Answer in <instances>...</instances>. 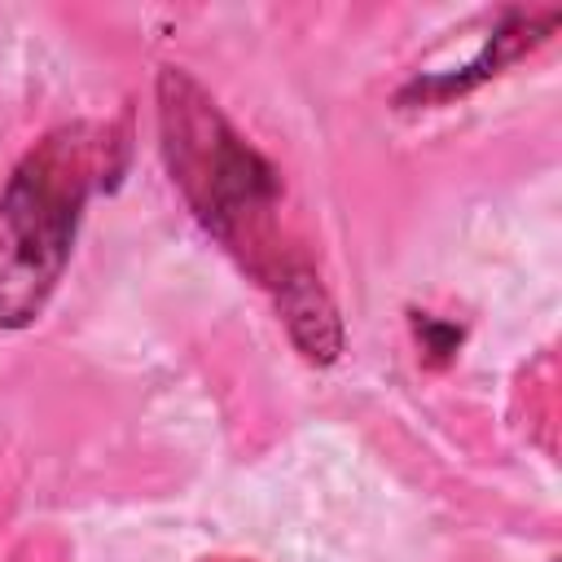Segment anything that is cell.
Masks as SVG:
<instances>
[{
  "mask_svg": "<svg viewBox=\"0 0 562 562\" xmlns=\"http://www.w3.org/2000/svg\"><path fill=\"white\" fill-rule=\"evenodd\" d=\"M123 171V136L97 123L48 132L0 189V325H31L70 259L92 189Z\"/></svg>",
  "mask_w": 562,
  "mask_h": 562,
  "instance_id": "cell-1",
  "label": "cell"
},
{
  "mask_svg": "<svg viewBox=\"0 0 562 562\" xmlns=\"http://www.w3.org/2000/svg\"><path fill=\"white\" fill-rule=\"evenodd\" d=\"M158 132L171 184L184 193L206 233L237 250L268 290L290 268H299L294 259H281L277 246H268V224L281 193L277 167L237 136L215 97L180 66L158 75Z\"/></svg>",
  "mask_w": 562,
  "mask_h": 562,
  "instance_id": "cell-2",
  "label": "cell"
},
{
  "mask_svg": "<svg viewBox=\"0 0 562 562\" xmlns=\"http://www.w3.org/2000/svg\"><path fill=\"white\" fill-rule=\"evenodd\" d=\"M553 26H558V9H540V13L509 9L505 22L492 31V40L483 44V53H479L470 66H461L457 75H426V79H413V83L400 92V101L408 105V101H439V97H452V92L461 97V92L479 88L487 75H496L501 66L518 61L527 48L544 44V40L553 35Z\"/></svg>",
  "mask_w": 562,
  "mask_h": 562,
  "instance_id": "cell-3",
  "label": "cell"
},
{
  "mask_svg": "<svg viewBox=\"0 0 562 562\" xmlns=\"http://www.w3.org/2000/svg\"><path fill=\"white\" fill-rule=\"evenodd\" d=\"M272 299H277V312H281L290 338L299 342V351L312 364L338 360V351H342V321H338V307H334V299L325 294V285L316 281L312 268H303V263L290 268L272 285Z\"/></svg>",
  "mask_w": 562,
  "mask_h": 562,
  "instance_id": "cell-4",
  "label": "cell"
},
{
  "mask_svg": "<svg viewBox=\"0 0 562 562\" xmlns=\"http://www.w3.org/2000/svg\"><path fill=\"white\" fill-rule=\"evenodd\" d=\"M413 329H417V338L426 342V351H430L435 360H448V356L457 351V342H461V329H457V325H443V321H435V316H413Z\"/></svg>",
  "mask_w": 562,
  "mask_h": 562,
  "instance_id": "cell-5",
  "label": "cell"
}]
</instances>
